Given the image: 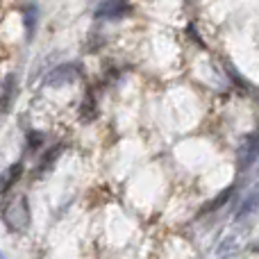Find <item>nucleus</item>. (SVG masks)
I'll list each match as a JSON object with an SVG mask.
<instances>
[{"label":"nucleus","mask_w":259,"mask_h":259,"mask_svg":"<svg viewBox=\"0 0 259 259\" xmlns=\"http://www.w3.org/2000/svg\"><path fill=\"white\" fill-rule=\"evenodd\" d=\"M30 205H27L25 196H16L3 209V221L12 232H25L30 228Z\"/></svg>","instance_id":"1"},{"label":"nucleus","mask_w":259,"mask_h":259,"mask_svg":"<svg viewBox=\"0 0 259 259\" xmlns=\"http://www.w3.org/2000/svg\"><path fill=\"white\" fill-rule=\"evenodd\" d=\"M255 161H259V130L243 139V143L237 150V164L241 170H248Z\"/></svg>","instance_id":"2"},{"label":"nucleus","mask_w":259,"mask_h":259,"mask_svg":"<svg viewBox=\"0 0 259 259\" xmlns=\"http://www.w3.org/2000/svg\"><path fill=\"white\" fill-rule=\"evenodd\" d=\"M127 9H130L127 0H100L94 16L100 18V21H116V18L125 16Z\"/></svg>","instance_id":"3"},{"label":"nucleus","mask_w":259,"mask_h":259,"mask_svg":"<svg viewBox=\"0 0 259 259\" xmlns=\"http://www.w3.org/2000/svg\"><path fill=\"white\" fill-rule=\"evenodd\" d=\"M77 80V68L73 64H62V66L53 68V71L46 75V84L48 87H66V84H73Z\"/></svg>","instance_id":"4"},{"label":"nucleus","mask_w":259,"mask_h":259,"mask_svg":"<svg viewBox=\"0 0 259 259\" xmlns=\"http://www.w3.org/2000/svg\"><path fill=\"white\" fill-rule=\"evenodd\" d=\"M21 175H23V164H21V161L12 164L7 170H5V175H3V184H0V191H3V196L14 187V184L18 182V178H21Z\"/></svg>","instance_id":"5"},{"label":"nucleus","mask_w":259,"mask_h":259,"mask_svg":"<svg viewBox=\"0 0 259 259\" xmlns=\"http://www.w3.org/2000/svg\"><path fill=\"white\" fill-rule=\"evenodd\" d=\"M241 243H239V237L237 234H225V239L221 241V246L216 248V255H237Z\"/></svg>","instance_id":"6"},{"label":"nucleus","mask_w":259,"mask_h":259,"mask_svg":"<svg viewBox=\"0 0 259 259\" xmlns=\"http://www.w3.org/2000/svg\"><path fill=\"white\" fill-rule=\"evenodd\" d=\"M14 94H16V80H14V75H7L3 82V112L5 114H7L9 107H12Z\"/></svg>","instance_id":"7"},{"label":"nucleus","mask_w":259,"mask_h":259,"mask_svg":"<svg viewBox=\"0 0 259 259\" xmlns=\"http://www.w3.org/2000/svg\"><path fill=\"white\" fill-rule=\"evenodd\" d=\"M257 205H259V193H252V196H248L246 200L241 202V207H239V209H237V214H234V219H237V221L246 219L248 214H252V211L257 209Z\"/></svg>","instance_id":"8"},{"label":"nucleus","mask_w":259,"mask_h":259,"mask_svg":"<svg viewBox=\"0 0 259 259\" xmlns=\"http://www.w3.org/2000/svg\"><path fill=\"white\" fill-rule=\"evenodd\" d=\"M62 155V146H55V148H50L48 152H46V157L41 159V164H39V170H36V175H44V173H48L50 170V166L57 161V157Z\"/></svg>","instance_id":"9"},{"label":"nucleus","mask_w":259,"mask_h":259,"mask_svg":"<svg viewBox=\"0 0 259 259\" xmlns=\"http://www.w3.org/2000/svg\"><path fill=\"white\" fill-rule=\"evenodd\" d=\"M232 196V187H225L223 189V193L221 196H216L211 202H207V207H205V211H214V209H219V207H223L225 202H228V198Z\"/></svg>","instance_id":"10"},{"label":"nucleus","mask_w":259,"mask_h":259,"mask_svg":"<svg viewBox=\"0 0 259 259\" xmlns=\"http://www.w3.org/2000/svg\"><path fill=\"white\" fill-rule=\"evenodd\" d=\"M34 23H36V7H27V9H25V27H27V36H32V32H34Z\"/></svg>","instance_id":"11"},{"label":"nucleus","mask_w":259,"mask_h":259,"mask_svg":"<svg viewBox=\"0 0 259 259\" xmlns=\"http://www.w3.org/2000/svg\"><path fill=\"white\" fill-rule=\"evenodd\" d=\"M41 143H44V134L32 130V132L27 134V148H30V150H36V148H41Z\"/></svg>","instance_id":"12"},{"label":"nucleus","mask_w":259,"mask_h":259,"mask_svg":"<svg viewBox=\"0 0 259 259\" xmlns=\"http://www.w3.org/2000/svg\"><path fill=\"white\" fill-rule=\"evenodd\" d=\"M255 250H257V252H259V246H255Z\"/></svg>","instance_id":"13"}]
</instances>
